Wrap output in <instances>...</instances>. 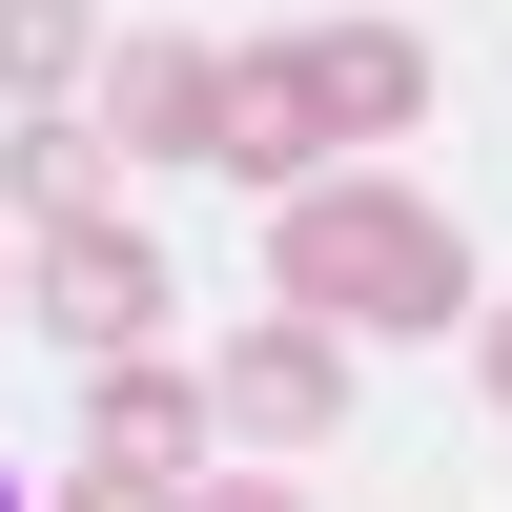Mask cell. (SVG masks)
<instances>
[{"instance_id":"6","label":"cell","mask_w":512,"mask_h":512,"mask_svg":"<svg viewBox=\"0 0 512 512\" xmlns=\"http://www.w3.org/2000/svg\"><path fill=\"white\" fill-rule=\"evenodd\" d=\"M185 451H205V369L103 349V390H82V472H144V492H185Z\"/></svg>"},{"instance_id":"2","label":"cell","mask_w":512,"mask_h":512,"mask_svg":"<svg viewBox=\"0 0 512 512\" xmlns=\"http://www.w3.org/2000/svg\"><path fill=\"white\" fill-rule=\"evenodd\" d=\"M267 62H287V103H308V144L431 123V41H410V21H308V41H267Z\"/></svg>"},{"instance_id":"3","label":"cell","mask_w":512,"mask_h":512,"mask_svg":"<svg viewBox=\"0 0 512 512\" xmlns=\"http://www.w3.org/2000/svg\"><path fill=\"white\" fill-rule=\"evenodd\" d=\"M21 308L62 328V349H144V328H164V246H144V226H62Z\"/></svg>"},{"instance_id":"8","label":"cell","mask_w":512,"mask_h":512,"mask_svg":"<svg viewBox=\"0 0 512 512\" xmlns=\"http://www.w3.org/2000/svg\"><path fill=\"white\" fill-rule=\"evenodd\" d=\"M0 205H21L41 246H62V226H123V164L82 144V123H21V144H0Z\"/></svg>"},{"instance_id":"1","label":"cell","mask_w":512,"mask_h":512,"mask_svg":"<svg viewBox=\"0 0 512 512\" xmlns=\"http://www.w3.org/2000/svg\"><path fill=\"white\" fill-rule=\"evenodd\" d=\"M267 267H287V328H451L472 308V246H451L410 185H287L267 205Z\"/></svg>"},{"instance_id":"12","label":"cell","mask_w":512,"mask_h":512,"mask_svg":"<svg viewBox=\"0 0 512 512\" xmlns=\"http://www.w3.org/2000/svg\"><path fill=\"white\" fill-rule=\"evenodd\" d=\"M492 410H512V308H492Z\"/></svg>"},{"instance_id":"10","label":"cell","mask_w":512,"mask_h":512,"mask_svg":"<svg viewBox=\"0 0 512 512\" xmlns=\"http://www.w3.org/2000/svg\"><path fill=\"white\" fill-rule=\"evenodd\" d=\"M62 512H185V492H144V472H82V492H62Z\"/></svg>"},{"instance_id":"5","label":"cell","mask_w":512,"mask_h":512,"mask_svg":"<svg viewBox=\"0 0 512 512\" xmlns=\"http://www.w3.org/2000/svg\"><path fill=\"white\" fill-rule=\"evenodd\" d=\"M205 410L267 431V451H308V431H349V349H328V328H246V349L205 369Z\"/></svg>"},{"instance_id":"11","label":"cell","mask_w":512,"mask_h":512,"mask_svg":"<svg viewBox=\"0 0 512 512\" xmlns=\"http://www.w3.org/2000/svg\"><path fill=\"white\" fill-rule=\"evenodd\" d=\"M185 512H287V492H185Z\"/></svg>"},{"instance_id":"4","label":"cell","mask_w":512,"mask_h":512,"mask_svg":"<svg viewBox=\"0 0 512 512\" xmlns=\"http://www.w3.org/2000/svg\"><path fill=\"white\" fill-rule=\"evenodd\" d=\"M205 123H226L205 41H103V164H205Z\"/></svg>"},{"instance_id":"9","label":"cell","mask_w":512,"mask_h":512,"mask_svg":"<svg viewBox=\"0 0 512 512\" xmlns=\"http://www.w3.org/2000/svg\"><path fill=\"white\" fill-rule=\"evenodd\" d=\"M103 82V0H0V103H62Z\"/></svg>"},{"instance_id":"7","label":"cell","mask_w":512,"mask_h":512,"mask_svg":"<svg viewBox=\"0 0 512 512\" xmlns=\"http://www.w3.org/2000/svg\"><path fill=\"white\" fill-rule=\"evenodd\" d=\"M205 164H226V185H328V144H308V103H287V62H226V123H205Z\"/></svg>"},{"instance_id":"13","label":"cell","mask_w":512,"mask_h":512,"mask_svg":"<svg viewBox=\"0 0 512 512\" xmlns=\"http://www.w3.org/2000/svg\"><path fill=\"white\" fill-rule=\"evenodd\" d=\"M0 512H21V472H0Z\"/></svg>"}]
</instances>
